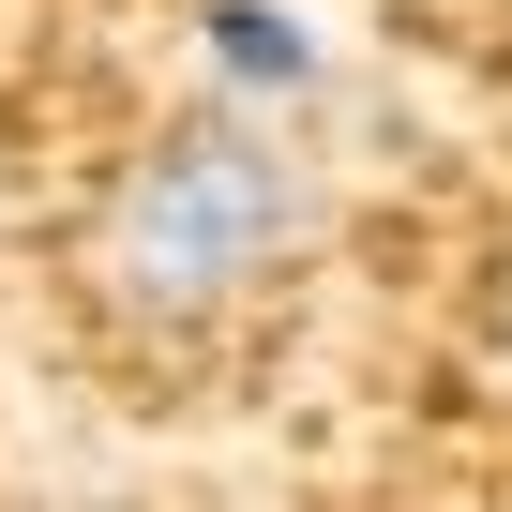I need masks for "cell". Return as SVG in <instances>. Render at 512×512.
Instances as JSON below:
<instances>
[{
    "label": "cell",
    "mask_w": 512,
    "mask_h": 512,
    "mask_svg": "<svg viewBox=\"0 0 512 512\" xmlns=\"http://www.w3.org/2000/svg\"><path fill=\"white\" fill-rule=\"evenodd\" d=\"M287 241H302V181L241 121H166L121 166V196H106V272L151 317H226Z\"/></svg>",
    "instance_id": "6da1fadb"
},
{
    "label": "cell",
    "mask_w": 512,
    "mask_h": 512,
    "mask_svg": "<svg viewBox=\"0 0 512 512\" xmlns=\"http://www.w3.org/2000/svg\"><path fill=\"white\" fill-rule=\"evenodd\" d=\"M196 46H211V76H241L256 106L317 76V46H302V16H287V0H211V16H196Z\"/></svg>",
    "instance_id": "7a4b0ae2"
}]
</instances>
